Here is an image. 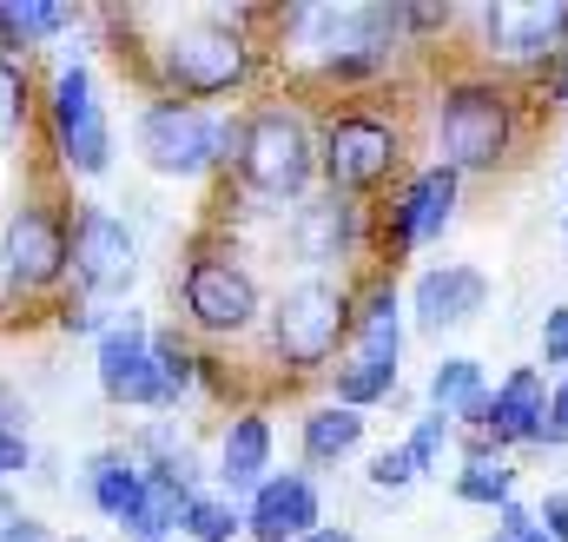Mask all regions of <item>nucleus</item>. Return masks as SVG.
<instances>
[{
    "mask_svg": "<svg viewBox=\"0 0 568 542\" xmlns=\"http://www.w3.org/2000/svg\"><path fill=\"white\" fill-rule=\"evenodd\" d=\"M87 496H93V510H100L106 523H126L133 503L145 496V463H133L126 450H100V456L87 463Z\"/></svg>",
    "mask_w": 568,
    "mask_h": 542,
    "instance_id": "22",
    "label": "nucleus"
},
{
    "mask_svg": "<svg viewBox=\"0 0 568 542\" xmlns=\"http://www.w3.org/2000/svg\"><path fill=\"white\" fill-rule=\"evenodd\" d=\"M140 278V245L106 205H73V284L87 298H126Z\"/></svg>",
    "mask_w": 568,
    "mask_h": 542,
    "instance_id": "10",
    "label": "nucleus"
},
{
    "mask_svg": "<svg viewBox=\"0 0 568 542\" xmlns=\"http://www.w3.org/2000/svg\"><path fill=\"white\" fill-rule=\"evenodd\" d=\"M297 443H304V463H311V470H331V463L357 456V443H364V410L317 404L297 423Z\"/></svg>",
    "mask_w": 568,
    "mask_h": 542,
    "instance_id": "21",
    "label": "nucleus"
},
{
    "mask_svg": "<svg viewBox=\"0 0 568 542\" xmlns=\"http://www.w3.org/2000/svg\"><path fill=\"white\" fill-rule=\"evenodd\" d=\"M483 304H489V278L476 265H429L410 284V311L424 331H456V324L483 318Z\"/></svg>",
    "mask_w": 568,
    "mask_h": 542,
    "instance_id": "16",
    "label": "nucleus"
},
{
    "mask_svg": "<svg viewBox=\"0 0 568 542\" xmlns=\"http://www.w3.org/2000/svg\"><path fill=\"white\" fill-rule=\"evenodd\" d=\"M542 423H549V378H542V364H523V371H509V378L489 391L483 443L503 456V450L536 443V436H542Z\"/></svg>",
    "mask_w": 568,
    "mask_h": 542,
    "instance_id": "15",
    "label": "nucleus"
},
{
    "mask_svg": "<svg viewBox=\"0 0 568 542\" xmlns=\"http://www.w3.org/2000/svg\"><path fill=\"white\" fill-rule=\"evenodd\" d=\"M152 364H159V378H165L172 404H179V398H192V384H199V371H205L185 331H152Z\"/></svg>",
    "mask_w": 568,
    "mask_h": 542,
    "instance_id": "28",
    "label": "nucleus"
},
{
    "mask_svg": "<svg viewBox=\"0 0 568 542\" xmlns=\"http://www.w3.org/2000/svg\"><path fill=\"white\" fill-rule=\"evenodd\" d=\"M0 252L20 298L60 291V278H73V212H60L53 199H20L0 232Z\"/></svg>",
    "mask_w": 568,
    "mask_h": 542,
    "instance_id": "9",
    "label": "nucleus"
},
{
    "mask_svg": "<svg viewBox=\"0 0 568 542\" xmlns=\"http://www.w3.org/2000/svg\"><path fill=\"white\" fill-rule=\"evenodd\" d=\"M351 358H364V364H397V358H404V298H397L390 278H371V284L357 291Z\"/></svg>",
    "mask_w": 568,
    "mask_h": 542,
    "instance_id": "18",
    "label": "nucleus"
},
{
    "mask_svg": "<svg viewBox=\"0 0 568 542\" xmlns=\"http://www.w3.org/2000/svg\"><path fill=\"white\" fill-rule=\"evenodd\" d=\"M13 523H20V503H13V490H7V483H0V536H7V530H13Z\"/></svg>",
    "mask_w": 568,
    "mask_h": 542,
    "instance_id": "41",
    "label": "nucleus"
},
{
    "mask_svg": "<svg viewBox=\"0 0 568 542\" xmlns=\"http://www.w3.org/2000/svg\"><path fill=\"white\" fill-rule=\"evenodd\" d=\"M27 113H33V73H27V60L0 53V145H20Z\"/></svg>",
    "mask_w": 568,
    "mask_h": 542,
    "instance_id": "27",
    "label": "nucleus"
},
{
    "mask_svg": "<svg viewBox=\"0 0 568 542\" xmlns=\"http://www.w3.org/2000/svg\"><path fill=\"white\" fill-rule=\"evenodd\" d=\"M232 165L272 205L304 199L317 185V133H311V120L297 107H252V113H239Z\"/></svg>",
    "mask_w": 568,
    "mask_h": 542,
    "instance_id": "3",
    "label": "nucleus"
},
{
    "mask_svg": "<svg viewBox=\"0 0 568 542\" xmlns=\"http://www.w3.org/2000/svg\"><path fill=\"white\" fill-rule=\"evenodd\" d=\"M424 398H429V410L449 416L456 430H476V436H483V423H489V378H483L476 358H443V364L429 371Z\"/></svg>",
    "mask_w": 568,
    "mask_h": 542,
    "instance_id": "20",
    "label": "nucleus"
},
{
    "mask_svg": "<svg viewBox=\"0 0 568 542\" xmlns=\"http://www.w3.org/2000/svg\"><path fill=\"white\" fill-rule=\"evenodd\" d=\"M0 542H60V536H53V530H47L40 516H20V523H13V530H7Z\"/></svg>",
    "mask_w": 568,
    "mask_h": 542,
    "instance_id": "37",
    "label": "nucleus"
},
{
    "mask_svg": "<svg viewBox=\"0 0 568 542\" xmlns=\"http://www.w3.org/2000/svg\"><path fill=\"white\" fill-rule=\"evenodd\" d=\"M549 67H556V73H549V93H556V100H568V47L549 60Z\"/></svg>",
    "mask_w": 568,
    "mask_h": 542,
    "instance_id": "40",
    "label": "nucleus"
},
{
    "mask_svg": "<svg viewBox=\"0 0 568 542\" xmlns=\"http://www.w3.org/2000/svg\"><path fill=\"white\" fill-rule=\"evenodd\" d=\"M47 139H53V159L80 179H106L113 172V127H106V107L93 93V73L73 60L53 73V93H47Z\"/></svg>",
    "mask_w": 568,
    "mask_h": 542,
    "instance_id": "8",
    "label": "nucleus"
},
{
    "mask_svg": "<svg viewBox=\"0 0 568 542\" xmlns=\"http://www.w3.org/2000/svg\"><path fill=\"white\" fill-rule=\"evenodd\" d=\"M80 542H87V536H80Z\"/></svg>",
    "mask_w": 568,
    "mask_h": 542,
    "instance_id": "43",
    "label": "nucleus"
},
{
    "mask_svg": "<svg viewBox=\"0 0 568 542\" xmlns=\"http://www.w3.org/2000/svg\"><path fill=\"white\" fill-rule=\"evenodd\" d=\"M536 523L549 530V542H568V496L562 490H549V496L536 503Z\"/></svg>",
    "mask_w": 568,
    "mask_h": 542,
    "instance_id": "36",
    "label": "nucleus"
},
{
    "mask_svg": "<svg viewBox=\"0 0 568 542\" xmlns=\"http://www.w3.org/2000/svg\"><path fill=\"white\" fill-rule=\"evenodd\" d=\"M456 503H476V510H509L516 503V470L489 450V443H476L469 456H463V470H456Z\"/></svg>",
    "mask_w": 568,
    "mask_h": 542,
    "instance_id": "23",
    "label": "nucleus"
},
{
    "mask_svg": "<svg viewBox=\"0 0 568 542\" xmlns=\"http://www.w3.org/2000/svg\"><path fill=\"white\" fill-rule=\"evenodd\" d=\"M179 530L192 542H239L245 536V516L232 510V496H205V490H199V496L185 503V523H179Z\"/></svg>",
    "mask_w": 568,
    "mask_h": 542,
    "instance_id": "29",
    "label": "nucleus"
},
{
    "mask_svg": "<svg viewBox=\"0 0 568 542\" xmlns=\"http://www.w3.org/2000/svg\"><path fill=\"white\" fill-rule=\"evenodd\" d=\"M542 371H568V304H556L549 318H542Z\"/></svg>",
    "mask_w": 568,
    "mask_h": 542,
    "instance_id": "33",
    "label": "nucleus"
},
{
    "mask_svg": "<svg viewBox=\"0 0 568 542\" xmlns=\"http://www.w3.org/2000/svg\"><path fill=\"white\" fill-rule=\"evenodd\" d=\"M27 463H33V443H27V430H7V423H0V483L27 476Z\"/></svg>",
    "mask_w": 568,
    "mask_h": 542,
    "instance_id": "35",
    "label": "nucleus"
},
{
    "mask_svg": "<svg viewBox=\"0 0 568 542\" xmlns=\"http://www.w3.org/2000/svg\"><path fill=\"white\" fill-rule=\"evenodd\" d=\"M397 398V364H364V358H337L331 371V404L344 410H371Z\"/></svg>",
    "mask_w": 568,
    "mask_h": 542,
    "instance_id": "25",
    "label": "nucleus"
},
{
    "mask_svg": "<svg viewBox=\"0 0 568 542\" xmlns=\"http://www.w3.org/2000/svg\"><path fill=\"white\" fill-rule=\"evenodd\" d=\"M265 476H272V416L265 410H239L225 423V443H219V483L232 496H252Z\"/></svg>",
    "mask_w": 568,
    "mask_h": 542,
    "instance_id": "19",
    "label": "nucleus"
},
{
    "mask_svg": "<svg viewBox=\"0 0 568 542\" xmlns=\"http://www.w3.org/2000/svg\"><path fill=\"white\" fill-rule=\"evenodd\" d=\"M93 371H100V398L120 410H172V391L152 364V331L140 318L126 324H106L100 331V351H93Z\"/></svg>",
    "mask_w": 568,
    "mask_h": 542,
    "instance_id": "11",
    "label": "nucleus"
},
{
    "mask_svg": "<svg viewBox=\"0 0 568 542\" xmlns=\"http://www.w3.org/2000/svg\"><path fill=\"white\" fill-rule=\"evenodd\" d=\"M252 13H239V20H219V13H205V20H179L165 40H159V53H152V73H159V87H165V100H225V93H239L252 73H258V47H252Z\"/></svg>",
    "mask_w": 568,
    "mask_h": 542,
    "instance_id": "1",
    "label": "nucleus"
},
{
    "mask_svg": "<svg viewBox=\"0 0 568 542\" xmlns=\"http://www.w3.org/2000/svg\"><path fill=\"white\" fill-rule=\"evenodd\" d=\"M13 304H20V291H13V271H7V252H0V324L13 318Z\"/></svg>",
    "mask_w": 568,
    "mask_h": 542,
    "instance_id": "39",
    "label": "nucleus"
},
{
    "mask_svg": "<svg viewBox=\"0 0 568 542\" xmlns=\"http://www.w3.org/2000/svg\"><path fill=\"white\" fill-rule=\"evenodd\" d=\"M449 443H456V423H449V416H436V410H424V416H417V430L404 436V450H410V463H417L424 476L443 463V450H449Z\"/></svg>",
    "mask_w": 568,
    "mask_h": 542,
    "instance_id": "30",
    "label": "nucleus"
},
{
    "mask_svg": "<svg viewBox=\"0 0 568 542\" xmlns=\"http://www.w3.org/2000/svg\"><path fill=\"white\" fill-rule=\"evenodd\" d=\"M536 443L542 450H568V371H562V384H549V423H542Z\"/></svg>",
    "mask_w": 568,
    "mask_h": 542,
    "instance_id": "34",
    "label": "nucleus"
},
{
    "mask_svg": "<svg viewBox=\"0 0 568 542\" xmlns=\"http://www.w3.org/2000/svg\"><path fill=\"white\" fill-rule=\"evenodd\" d=\"M397 159H404L397 120H384V113H371V107H344V113H331L324 133H317V179H324V192H337V199L377 192V185L397 172Z\"/></svg>",
    "mask_w": 568,
    "mask_h": 542,
    "instance_id": "6",
    "label": "nucleus"
},
{
    "mask_svg": "<svg viewBox=\"0 0 568 542\" xmlns=\"http://www.w3.org/2000/svg\"><path fill=\"white\" fill-rule=\"evenodd\" d=\"M417 476H424V470L410 463V450H404V443H397V450H384V456H371V490H384V496H404Z\"/></svg>",
    "mask_w": 568,
    "mask_h": 542,
    "instance_id": "31",
    "label": "nucleus"
},
{
    "mask_svg": "<svg viewBox=\"0 0 568 542\" xmlns=\"http://www.w3.org/2000/svg\"><path fill=\"white\" fill-rule=\"evenodd\" d=\"M489 542H549V530L536 523V510H529V503H509V510H496Z\"/></svg>",
    "mask_w": 568,
    "mask_h": 542,
    "instance_id": "32",
    "label": "nucleus"
},
{
    "mask_svg": "<svg viewBox=\"0 0 568 542\" xmlns=\"http://www.w3.org/2000/svg\"><path fill=\"white\" fill-rule=\"evenodd\" d=\"M357 239H364V212H357V199H337V192L311 199L291 219V252L304 265H337V259H351Z\"/></svg>",
    "mask_w": 568,
    "mask_h": 542,
    "instance_id": "17",
    "label": "nucleus"
},
{
    "mask_svg": "<svg viewBox=\"0 0 568 542\" xmlns=\"http://www.w3.org/2000/svg\"><path fill=\"white\" fill-rule=\"evenodd\" d=\"M436 145H443V165H456V172H496L516 152V100H509V87L483 80V73L449 80L443 100H436Z\"/></svg>",
    "mask_w": 568,
    "mask_h": 542,
    "instance_id": "4",
    "label": "nucleus"
},
{
    "mask_svg": "<svg viewBox=\"0 0 568 542\" xmlns=\"http://www.w3.org/2000/svg\"><path fill=\"white\" fill-rule=\"evenodd\" d=\"M562 225H568V219H562Z\"/></svg>",
    "mask_w": 568,
    "mask_h": 542,
    "instance_id": "44",
    "label": "nucleus"
},
{
    "mask_svg": "<svg viewBox=\"0 0 568 542\" xmlns=\"http://www.w3.org/2000/svg\"><path fill=\"white\" fill-rule=\"evenodd\" d=\"M185 490H172V483H159V476H145V496L133 503V516L120 523L126 542H172V530L185 523Z\"/></svg>",
    "mask_w": 568,
    "mask_h": 542,
    "instance_id": "24",
    "label": "nucleus"
},
{
    "mask_svg": "<svg viewBox=\"0 0 568 542\" xmlns=\"http://www.w3.org/2000/svg\"><path fill=\"white\" fill-rule=\"evenodd\" d=\"M351 318H357V291L311 271L272 298L265 331H272V351H278L284 371H331L337 351L351 344Z\"/></svg>",
    "mask_w": 568,
    "mask_h": 542,
    "instance_id": "2",
    "label": "nucleus"
},
{
    "mask_svg": "<svg viewBox=\"0 0 568 542\" xmlns=\"http://www.w3.org/2000/svg\"><path fill=\"white\" fill-rule=\"evenodd\" d=\"M311 530H324V496L304 470H284L265 476L252 490V510H245V536L252 542H304Z\"/></svg>",
    "mask_w": 568,
    "mask_h": 542,
    "instance_id": "14",
    "label": "nucleus"
},
{
    "mask_svg": "<svg viewBox=\"0 0 568 542\" xmlns=\"http://www.w3.org/2000/svg\"><path fill=\"white\" fill-rule=\"evenodd\" d=\"M0 423L7 430H27V398H13V384H0Z\"/></svg>",
    "mask_w": 568,
    "mask_h": 542,
    "instance_id": "38",
    "label": "nucleus"
},
{
    "mask_svg": "<svg viewBox=\"0 0 568 542\" xmlns=\"http://www.w3.org/2000/svg\"><path fill=\"white\" fill-rule=\"evenodd\" d=\"M483 33L503 60L516 67H542L568 47V0H529V7H483Z\"/></svg>",
    "mask_w": 568,
    "mask_h": 542,
    "instance_id": "13",
    "label": "nucleus"
},
{
    "mask_svg": "<svg viewBox=\"0 0 568 542\" xmlns=\"http://www.w3.org/2000/svg\"><path fill=\"white\" fill-rule=\"evenodd\" d=\"M232 133H239V120L192 107V100H165V93L133 120V145L159 179H205V172L232 165Z\"/></svg>",
    "mask_w": 568,
    "mask_h": 542,
    "instance_id": "5",
    "label": "nucleus"
},
{
    "mask_svg": "<svg viewBox=\"0 0 568 542\" xmlns=\"http://www.w3.org/2000/svg\"><path fill=\"white\" fill-rule=\"evenodd\" d=\"M456 199H463V172L456 165L436 159L424 172H410L397 205H390V219H384V252H417L429 239H443L449 219H456Z\"/></svg>",
    "mask_w": 568,
    "mask_h": 542,
    "instance_id": "12",
    "label": "nucleus"
},
{
    "mask_svg": "<svg viewBox=\"0 0 568 542\" xmlns=\"http://www.w3.org/2000/svg\"><path fill=\"white\" fill-rule=\"evenodd\" d=\"M179 304H185V324L205 331V338H239L265 311L252 265L239 252H225V245H199L185 259V271H179Z\"/></svg>",
    "mask_w": 568,
    "mask_h": 542,
    "instance_id": "7",
    "label": "nucleus"
},
{
    "mask_svg": "<svg viewBox=\"0 0 568 542\" xmlns=\"http://www.w3.org/2000/svg\"><path fill=\"white\" fill-rule=\"evenodd\" d=\"M67 27V7L53 0H0V53H27Z\"/></svg>",
    "mask_w": 568,
    "mask_h": 542,
    "instance_id": "26",
    "label": "nucleus"
},
{
    "mask_svg": "<svg viewBox=\"0 0 568 542\" xmlns=\"http://www.w3.org/2000/svg\"><path fill=\"white\" fill-rule=\"evenodd\" d=\"M304 542H357V536H351V530H311Z\"/></svg>",
    "mask_w": 568,
    "mask_h": 542,
    "instance_id": "42",
    "label": "nucleus"
}]
</instances>
